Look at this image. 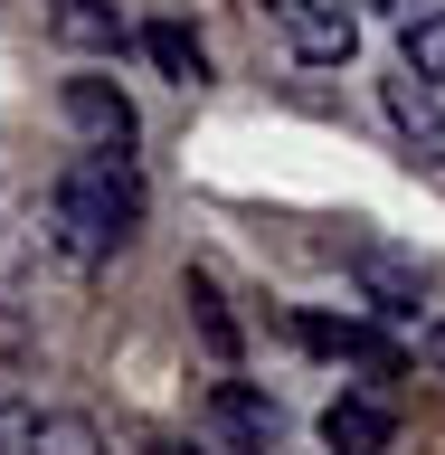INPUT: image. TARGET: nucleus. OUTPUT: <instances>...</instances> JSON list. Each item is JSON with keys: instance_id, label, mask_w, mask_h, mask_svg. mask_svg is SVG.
I'll return each mask as SVG.
<instances>
[{"instance_id": "nucleus-13", "label": "nucleus", "mask_w": 445, "mask_h": 455, "mask_svg": "<svg viewBox=\"0 0 445 455\" xmlns=\"http://www.w3.org/2000/svg\"><path fill=\"white\" fill-rule=\"evenodd\" d=\"M398 67L426 85H445V10H417V20L398 28Z\"/></svg>"}, {"instance_id": "nucleus-14", "label": "nucleus", "mask_w": 445, "mask_h": 455, "mask_svg": "<svg viewBox=\"0 0 445 455\" xmlns=\"http://www.w3.org/2000/svg\"><path fill=\"white\" fill-rule=\"evenodd\" d=\"M426 361H445V313H426Z\"/></svg>"}, {"instance_id": "nucleus-6", "label": "nucleus", "mask_w": 445, "mask_h": 455, "mask_svg": "<svg viewBox=\"0 0 445 455\" xmlns=\"http://www.w3.org/2000/svg\"><path fill=\"white\" fill-rule=\"evenodd\" d=\"M389 124H398V142H408L417 171H445V85H426V76L398 67L389 76Z\"/></svg>"}, {"instance_id": "nucleus-2", "label": "nucleus", "mask_w": 445, "mask_h": 455, "mask_svg": "<svg viewBox=\"0 0 445 455\" xmlns=\"http://www.w3.org/2000/svg\"><path fill=\"white\" fill-rule=\"evenodd\" d=\"M199 436L219 455H275L284 446V408L256 389V379L227 370V379H209V398H199Z\"/></svg>"}, {"instance_id": "nucleus-12", "label": "nucleus", "mask_w": 445, "mask_h": 455, "mask_svg": "<svg viewBox=\"0 0 445 455\" xmlns=\"http://www.w3.org/2000/svg\"><path fill=\"white\" fill-rule=\"evenodd\" d=\"M28 455H105V427L76 418V408H48V418L28 427Z\"/></svg>"}, {"instance_id": "nucleus-10", "label": "nucleus", "mask_w": 445, "mask_h": 455, "mask_svg": "<svg viewBox=\"0 0 445 455\" xmlns=\"http://www.w3.org/2000/svg\"><path fill=\"white\" fill-rule=\"evenodd\" d=\"M152 67H162L171 85H199L209 76V48H199V28H180V20H142V38H133Z\"/></svg>"}, {"instance_id": "nucleus-15", "label": "nucleus", "mask_w": 445, "mask_h": 455, "mask_svg": "<svg viewBox=\"0 0 445 455\" xmlns=\"http://www.w3.org/2000/svg\"><path fill=\"white\" fill-rule=\"evenodd\" d=\"M370 10H398V28H408V20H417V10H408V0H370Z\"/></svg>"}, {"instance_id": "nucleus-3", "label": "nucleus", "mask_w": 445, "mask_h": 455, "mask_svg": "<svg viewBox=\"0 0 445 455\" xmlns=\"http://www.w3.org/2000/svg\"><path fill=\"white\" fill-rule=\"evenodd\" d=\"M341 266H351V284H361V304L389 313V323H426V313H436V275H426L417 256L379 247V237H351V247H341Z\"/></svg>"}, {"instance_id": "nucleus-11", "label": "nucleus", "mask_w": 445, "mask_h": 455, "mask_svg": "<svg viewBox=\"0 0 445 455\" xmlns=\"http://www.w3.org/2000/svg\"><path fill=\"white\" fill-rule=\"evenodd\" d=\"M180 304H190V332L209 341V361H219V370H237V323H227V304H219V284L199 275V266H190V275H180Z\"/></svg>"}, {"instance_id": "nucleus-9", "label": "nucleus", "mask_w": 445, "mask_h": 455, "mask_svg": "<svg viewBox=\"0 0 445 455\" xmlns=\"http://www.w3.org/2000/svg\"><path fill=\"white\" fill-rule=\"evenodd\" d=\"M48 28H57V48H76V57H114L123 38H142V28H123L114 0H48Z\"/></svg>"}, {"instance_id": "nucleus-16", "label": "nucleus", "mask_w": 445, "mask_h": 455, "mask_svg": "<svg viewBox=\"0 0 445 455\" xmlns=\"http://www.w3.org/2000/svg\"><path fill=\"white\" fill-rule=\"evenodd\" d=\"M152 455H190V446H152Z\"/></svg>"}, {"instance_id": "nucleus-1", "label": "nucleus", "mask_w": 445, "mask_h": 455, "mask_svg": "<svg viewBox=\"0 0 445 455\" xmlns=\"http://www.w3.org/2000/svg\"><path fill=\"white\" fill-rule=\"evenodd\" d=\"M48 228H57V247L76 256V266L114 256L142 228V171H133V152H76V162L57 171V190H48Z\"/></svg>"}, {"instance_id": "nucleus-8", "label": "nucleus", "mask_w": 445, "mask_h": 455, "mask_svg": "<svg viewBox=\"0 0 445 455\" xmlns=\"http://www.w3.org/2000/svg\"><path fill=\"white\" fill-rule=\"evenodd\" d=\"M294 332H304V351H332V361H361V370H379V379H398V370H408V351H398L389 332H370V323H322V313H304Z\"/></svg>"}, {"instance_id": "nucleus-5", "label": "nucleus", "mask_w": 445, "mask_h": 455, "mask_svg": "<svg viewBox=\"0 0 445 455\" xmlns=\"http://www.w3.org/2000/svg\"><path fill=\"white\" fill-rule=\"evenodd\" d=\"M67 133L76 152H133V105H123V85L114 76H67Z\"/></svg>"}, {"instance_id": "nucleus-4", "label": "nucleus", "mask_w": 445, "mask_h": 455, "mask_svg": "<svg viewBox=\"0 0 445 455\" xmlns=\"http://www.w3.org/2000/svg\"><path fill=\"white\" fill-rule=\"evenodd\" d=\"M256 20L275 28L304 67H351V48H361V20L341 0H256Z\"/></svg>"}, {"instance_id": "nucleus-7", "label": "nucleus", "mask_w": 445, "mask_h": 455, "mask_svg": "<svg viewBox=\"0 0 445 455\" xmlns=\"http://www.w3.org/2000/svg\"><path fill=\"white\" fill-rule=\"evenodd\" d=\"M389 436H398V408L370 398V389H341L332 408H322V446L332 455H389Z\"/></svg>"}]
</instances>
